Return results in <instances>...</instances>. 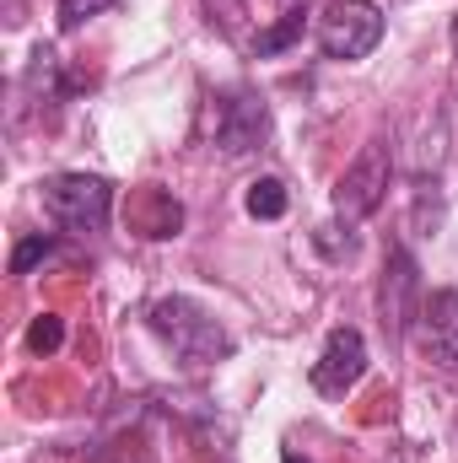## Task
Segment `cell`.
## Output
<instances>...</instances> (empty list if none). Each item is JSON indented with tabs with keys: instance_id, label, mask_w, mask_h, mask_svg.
Returning <instances> with one entry per match:
<instances>
[{
	"instance_id": "1",
	"label": "cell",
	"mask_w": 458,
	"mask_h": 463,
	"mask_svg": "<svg viewBox=\"0 0 458 463\" xmlns=\"http://www.w3.org/2000/svg\"><path fill=\"white\" fill-rule=\"evenodd\" d=\"M151 329L167 340V350L184 361V366H211L232 350V335L195 302V297H162L151 307Z\"/></svg>"
},
{
	"instance_id": "2",
	"label": "cell",
	"mask_w": 458,
	"mask_h": 463,
	"mask_svg": "<svg viewBox=\"0 0 458 463\" xmlns=\"http://www.w3.org/2000/svg\"><path fill=\"white\" fill-rule=\"evenodd\" d=\"M205 135L222 156H248L270 140V109L253 87H222L205 103Z\"/></svg>"
},
{
	"instance_id": "3",
	"label": "cell",
	"mask_w": 458,
	"mask_h": 463,
	"mask_svg": "<svg viewBox=\"0 0 458 463\" xmlns=\"http://www.w3.org/2000/svg\"><path fill=\"white\" fill-rule=\"evenodd\" d=\"M43 211L65 232H103L114 216V189L92 173H54L43 178Z\"/></svg>"
},
{
	"instance_id": "4",
	"label": "cell",
	"mask_w": 458,
	"mask_h": 463,
	"mask_svg": "<svg viewBox=\"0 0 458 463\" xmlns=\"http://www.w3.org/2000/svg\"><path fill=\"white\" fill-rule=\"evenodd\" d=\"M388 178H394L388 140H367L356 151V162L340 173V184H335V216H340L345 227H361L388 200Z\"/></svg>"
},
{
	"instance_id": "5",
	"label": "cell",
	"mask_w": 458,
	"mask_h": 463,
	"mask_svg": "<svg viewBox=\"0 0 458 463\" xmlns=\"http://www.w3.org/2000/svg\"><path fill=\"white\" fill-rule=\"evenodd\" d=\"M383 43V11L372 0H335L324 16H319V49L329 60H367L372 49Z\"/></svg>"
},
{
	"instance_id": "6",
	"label": "cell",
	"mask_w": 458,
	"mask_h": 463,
	"mask_svg": "<svg viewBox=\"0 0 458 463\" xmlns=\"http://www.w3.org/2000/svg\"><path fill=\"white\" fill-rule=\"evenodd\" d=\"M313 388L324 393V399H345L361 377H367V340H361V329H335L329 340H324V355L313 361Z\"/></svg>"
},
{
	"instance_id": "7",
	"label": "cell",
	"mask_w": 458,
	"mask_h": 463,
	"mask_svg": "<svg viewBox=\"0 0 458 463\" xmlns=\"http://www.w3.org/2000/svg\"><path fill=\"white\" fill-rule=\"evenodd\" d=\"M421 350L443 377L458 383V291H432L421 302Z\"/></svg>"
},
{
	"instance_id": "8",
	"label": "cell",
	"mask_w": 458,
	"mask_h": 463,
	"mask_svg": "<svg viewBox=\"0 0 458 463\" xmlns=\"http://www.w3.org/2000/svg\"><path fill=\"white\" fill-rule=\"evenodd\" d=\"M415 291H421V280H415V259H410L405 248H394L388 264H383V286H377L383 329H388L394 345L405 340V329H410V318H415Z\"/></svg>"
},
{
	"instance_id": "9",
	"label": "cell",
	"mask_w": 458,
	"mask_h": 463,
	"mask_svg": "<svg viewBox=\"0 0 458 463\" xmlns=\"http://www.w3.org/2000/svg\"><path fill=\"white\" fill-rule=\"evenodd\" d=\"M302 33H308V5H286V11L275 16V27L253 33V54H259V60H270V54L291 49V43H297Z\"/></svg>"
},
{
	"instance_id": "10",
	"label": "cell",
	"mask_w": 458,
	"mask_h": 463,
	"mask_svg": "<svg viewBox=\"0 0 458 463\" xmlns=\"http://www.w3.org/2000/svg\"><path fill=\"white\" fill-rule=\"evenodd\" d=\"M248 216L281 222V216H286V184H281V178H253V184H248Z\"/></svg>"
},
{
	"instance_id": "11",
	"label": "cell",
	"mask_w": 458,
	"mask_h": 463,
	"mask_svg": "<svg viewBox=\"0 0 458 463\" xmlns=\"http://www.w3.org/2000/svg\"><path fill=\"white\" fill-rule=\"evenodd\" d=\"M54 248H60V237H54V232H33V237H22V242H16V253H11V275H27V269H33V264H43Z\"/></svg>"
},
{
	"instance_id": "12",
	"label": "cell",
	"mask_w": 458,
	"mask_h": 463,
	"mask_svg": "<svg viewBox=\"0 0 458 463\" xmlns=\"http://www.w3.org/2000/svg\"><path fill=\"white\" fill-rule=\"evenodd\" d=\"M60 345H65V324H60L54 313H38L33 329H27V350H33V355H54Z\"/></svg>"
},
{
	"instance_id": "13",
	"label": "cell",
	"mask_w": 458,
	"mask_h": 463,
	"mask_svg": "<svg viewBox=\"0 0 458 463\" xmlns=\"http://www.w3.org/2000/svg\"><path fill=\"white\" fill-rule=\"evenodd\" d=\"M119 0H60V27L65 33H76L81 22H92V16H103V11H114Z\"/></svg>"
},
{
	"instance_id": "14",
	"label": "cell",
	"mask_w": 458,
	"mask_h": 463,
	"mask_svg": "<svg viewBox=\"0 0 458 463\" xmlns=\"http://www.w3.org/2000/svg\"><path fill=\"white\" fill-rule=\"evenodd\" d=\"M286 463H302V458H297V453H286Z\"/></svg>"
},
{
	"instance_id": "15",
	"label": "cell",
	"mask_w": 458,
	"mask_h": 463,
	"mask_svg": "<svg viewBox=\"0 0 458 463\" xmlns=\"http://www.w3.org/2000/svg\"><path fill=\"white\" fill-rule=\"evenodd\" d=\"M453 49H458V27H453Z\"/></svg>"
}]
</instances>
